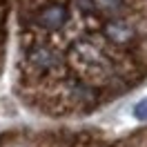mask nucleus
<instances>
[{"mask_svg":"<svg viewBox=\"0 0 147 147\" xmlns=\"http://www.w3.org/2000/svg\"><path fill=\"white\" fill-rule=\"evenodd\" d=\"M67 22V9L63 5H47L36 13V25L42 31H58Z\"/></svg>","mask_w":147,"mask_h":147,"instance_id":"nucleus-2","label":"nucleus"},{"mask_svg":"<svg viewBox=\"0 0 147 147\" xmlns=\"http://www.w3.org/2000/svg\"><path fill=\"white\" fill-rule=\"evenodd\" d=\"M131 114H134V118H138V120H147V98H140V100L131 107Z\"/></svg>","mask_w":147,"mask_h":147,"instance_id":"nucleus-4","label":"nucleus"},{"mask_svg":"<svg viewBox=\"0 0 147 147\" xmlns=\"http://www.w3.org/2000/svg\"><path fill=\"white\" fill-rule=\"evenodd\" d=\"M76 7L83 11V13H94L96 11V2L94 0H76Z\"/></svg>","mask_w":147,"mask_h":147,"instance_id":"nucleus-5","label":"nucleus"},{"mask_svg":"<svg viewBox=\"0 0 147 147\" xmlns=\"http://www.w3.org/2000/svg\"><path fill=\"white\" fill-rule=\"evenodd\" d=\"M27 63L34 67V69H38V71H54V69H58L60 65H63V58H60V54L58 51H54L51 47H34V49H29L27 51Z\"/></svg>","mask_w":147,"mask_h":147,"instance_id":"nucleus-1","label":"nucleus"},{"mask_svg":"<svg viewBox=\"0 0 147 147\" xmlns=\"http://www.w3.org/2000/svg\"><path fill=\"white\" fill-rule=\"evenodd\" d=\"M102 34H105V38L111 40L114 45H127V42H131V40L136 38L134 27L129 25L127 20H123V18H111V20H107V22H105V27H102Z\"/></svg>","mask_w":147,"mask_h":147,"instance_id":"nucleus-3","label":"nucleus"}]
</instances>
